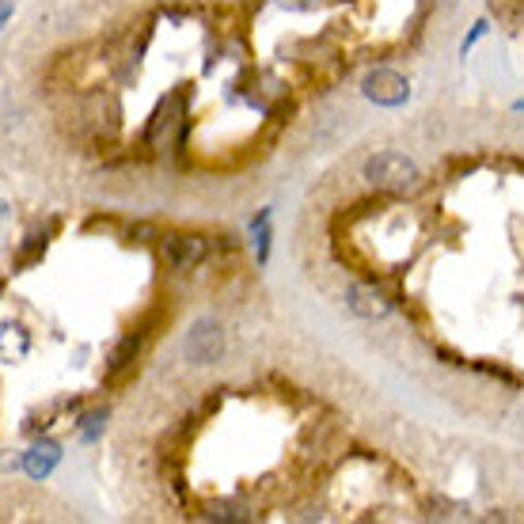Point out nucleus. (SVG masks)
<instances>
[{
    "label": "nucleus",
    "instance_id": "nucleus-1",
    "mask_svg": "<svg viewBox=\"0 0 524 524\" xmlns=\"http://www.w3.org/2000/svg\"><path fill=\"white\" fill-rule=\"evenodd\" d=\"M361 179L369 183L380 194H411V190L422 187V171L414 164L411 156L403 152H373L365 164H361Z\"/></svg>",
    "mask_w": 524,
    "mask_h": 524
},
{
    "label": "nucleus",
    "instance_id": "nucleus-2",
    "mask_svg": "<svg viewBox=\"0 0 524 524\" xmlns=\"http://www.w3.org/2000/svg\"><path fill=\"white\" fill-rule=\"evenodd\" d=\"M160 255L175 274H190L198 270L209 255V240L198 232H164L160 236Z\"/></svg>",
    "mask_w": 524,
    "mask_h": 524
},
{
    "label": "nucleus",
    "instance_id": "nucleus-3",
    "mask_svg": "<svg viewBox=\"0 0 524 524\" xmlns=\"http://www.w3.org/2000/svg\"><path fill=\"white\" fill-rule=\"evenodd\" d=\"M183 350H187V361H194V365H217L225 357V327L217 319H198L187 331Z\"/></svg>",
    "mask_w": 524,
    "mask_h": 524
},
{
    "label": "nucleus",
    "instance_id": "nucleus-4",
    "mask_svg": "<svg viewBox=\"0 0 524 524\" xmlns=\"http://www.w3.org/2000/svg\"><path fill=\"white\" fill-rule=\"evenodd\" d=\"M361 95L369 103H376V107H403L411 99V84H407V76L395 73V69H373L361 80Z\"/></svg>",
    "mask_w": 524,
    "mask_h": 524
},
{
    "label": "nucleus",
    "instance_id": "nucleus-5",
    "mask_svg": "<svg viewBox=\"0 0 524 524\" xmlns=\"http://www.w3.org/2000/svg\"><path fill=\"white\" fill-rule=\"evenodd\" d=\"M183 118H187V95L171 92L168 99L156 107V114H152L149 130H145V141H149V145H164L168 133L175 130V126H183Z\"/></svg>",
    "mask_w": 524,
    "mask_h": 524
},
{
    "label": "nucleus",
    "instance_id": "nucleus-6",
    "mask_svg": "<svg viewBox=\"0 0 524 524\" xmlns=\"http://www.w3.org/2000/svg\"><path fill=\"white\" fill-rule=\"evenodd\" d=\"M346 308H350L354 316L373 323V319H384L392 312V297L380 293L376 285H350V289H346Z\"/></svg>",
    "mask_w": 524,
    "mask_h": 524
},
{
    "label": "nucleus",
    "instance_id": "nucleus-7",
    "mask_svg": "<svg viewBox=\"0 0 524 524\" xmlns=\"http://www.w3.org/2000/svg\"><path fill=\"white\" fill-rule=\"evenodd\" d=\"M141 342H145V331H130V335H122L118 342L111 346V354H107V380L114 376H122L130 369L137 354H141Z\"/></svg>",
    "mask_w": 524,
    "mask_h": 524
},
{
    "label": "nucleus",
    "instance_id": "nucleus-8",
    "mask_svg": "<svg viewBox=\"0 0 524 524\" xmlns=\"http://www.w3.org/2000/svg\"><path fill=\"white\" fill-rule=\"evenodd\" d=\"M57 460H61V445L57 441H38V445H31V449L23 452V471L42 483L57 468Z\"/></svg>",
    "mask_w": 524,
    "mask_h": 524
},
{
    "label": "nucleus",
    "instance_id": "nucleus-9",
    "mask_svg": "<svg viewBox=\"0 0 524 524\" xmlns=\"http://www.w3.org/2000/svg\"><path fill=\"white\" fill-rule=\"evenodd\" d=\"M46 244H50V228H35L31 236H23V244H19V251H16V266H19V270L42 259V255H46Z\"/></svg>",
    "mask_w": 524,
    "mask_h": 524
},
{
    "label": "nucleus",
    "instance_id": "nucleus-10",
    "mask_svg": "<svg viewBox=\"0 0 524 524\" xmlns=\"http://www.w3.org/2000/svg\"><path fill=\"white\" fill-rule=\"evenodd\" d=\"M107 418H111V414H107V407L80 414V418H76V430H80V437L92 445V441H99V437H103V430H107Z\"/></svg>",
    "mask_w": 524,
    "mask_h": 524
},
{
    "label": "nucleus",
    "instance_id": "nucleus-11",
    "mask_svg": "<svg viewBox=\"0 0 524 524\" xmlns=\"http://www.w3.org/2000/svg\"><path fill=\"white\" fill-rule=\"evenodd\" d=\"M202 517H206V521H247L251 513H247L244 506H236V502H209V506L202 509Z\"/></svg>",
    "mask_w": 524,
    "mask_h": 524
},
{
    "label": "nucleus",
    "instance_id": "nucleus-12",
    "mask_svg": "<svg viewBox=\"0 0 524 524\" xmlns=\"http://www.w3.org/2000/svg\"><path fill=\"white\" fill-rule=\"evenodd\" d=\"M426 509H430L426 517H437V521H452V517H468L471 513L464 502H449V498H430Z\"/></svg>",
    "mask_w": 524,
    "mask_h": 524
},
{
    "label": "nucleus",
    "instance_id": "nucleus-13",
    "mask_svg": "<svg viewBox=\"0 0 524 524\" xmlns=\"http://www.w3.org/2000/svg\"><path fill=\"white\" fill-rule=\"evenodd\" d=\"M487 31H490V23H487V19H479V23H475V27H471V35L464 38V42H460V54L468 57V50H471V46H475V42H479V38L487 35Z\"/></svg>",
    "mask_w": 524,
    "mask_h": 524
}]
</instances>
